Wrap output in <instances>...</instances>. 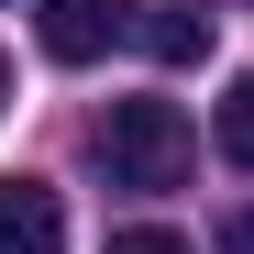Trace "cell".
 Instances as JSON below:
<instances>
[{
  "label": "cell",
  "instance_id": "obj_1",
  "mask_svg": "<svg viewBox=\"0 0 254 254\" xmlns=\"http://www.w3.org/2000/svg\"><path fill=\"white\" fill-rule=\"evenodd\" d=\"M188 166H199V133H188L177 100H111V122H100L111 188H188Z\"/></svg>",
  "mask_w": 254,
  "mask_h": 254
},
{
  "label": "cell",
  "instance_id": "obj_2",
  "mask_svg": "<svg viewBox=\"0 0 254 254\" xmlns=\"http://www.w3.org/2000/svg\"><path fill=\"white\" fill-rule=\"evenodd\" d=\"M144 0H45V56L56 66H100L122 33H133Z\"/></svg>",
  "mask_w": 254,
  "mask_h": 254
},
{
  "label": "cell",
  "instance_id": "obj_3",
  "mask_svg": "<svg viewBox=\"0 0 254 254\" xmlns=\"http://www.w3.org/2000/svg\"><path fill=\"white\" fill-rule=\"evenodd\" d=\"M0 254H66V199L45 177H0Z\"/></svg>",
  "mask_w": 254,
  "mask_h": 254
},
{
  "label": "cell",
  "instance_id": "obj_4",
  "mask_svg": "<svg viewBox=\"0 0 254 254\" xmlns=\"http://www.w3.org/2000/svg\"><path fill=\"white\" fill-rule=\"evenodd\" d=\"M133 33H144L155 66H199V56H210V11H199V0H144Z\"/></svg>",
  "mask_w": 254,
  "mask_h": 254
},
{
  "label": "cell",
  "instance_id": "obj_5",
  "mask_svg": "<svg viewBox=\"0 0 254 254\" xmlns=\"http://www.w3.org/2000/svg\"><path fill=\"white\" fill-rule=\"evenodd\" d=\"M210 133H221V155H232L243 177H254V77H232V89H221V111H210Z\"/></svg>",
  "mask_w": 254,
  "mask_h": 254
},
{
  "label": "cell",
  "instance_id": "obj_6",
  "mask_svg": "<svg viewBox=\"0 0 254 254\" xmlns=\"http://www.w3.org/2000/svg\"><path fill=\"white\" fill-rule=\"evenodd\" d=\"M100 254H199V243H188V232H155V221H144V232H111Z\"/></svg>",
  "mask_w": 254,
  "mask_h": 254
},
{
  "label": "cell",
  "instance_id": "obj_7",
  "mask_svg": "<svg viewBox=\"0 0 254 254\" xmlns=\"http://www.w3.org/2000/svg\"><path fill=\"white\" fill-rule=\"evenodd\" d=\"M221 254H254V199H243V210H221Z\"/></svg>",
  "mask_w": 254,
  "mask_h": 254
},
{
  "label": "cell",
  "instance_id": "obj_8",
  "mask_svg": "<svg viewBox=\"0 0 254 254\" xmlns=\"http://www.w3.org/2000/svg\"><path fill=\"white\" fill-rule=\"evenodd\" d=\"M0 111H11V56H0Z\"/></svg>",
  "mask_w": 254,
  "mask_h": 254
}]
</instances>
